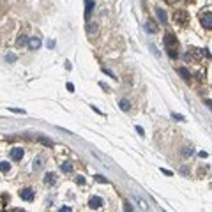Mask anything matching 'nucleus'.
<instances>
[{
  "label": "nucleus",
  "mask_w": 212,
  "mask_h": 212,
  "mask_svg": "<svg viewBox=\"0 0 212 212\" xmlns=\"http://www.w3.org/2000/svg\"><path fill=\"white\" fill-rule=\"evenodd\" d=\"M39 141H41L42 145H48V147H51V145H53V141H51V140H48V138H44V136H39Z\"/></svg>",
  "instance_id": "nucleus-17"
},
{
  "label": "nucleus",
  "mask_w": 212,
  "mask_h": 212,
  "mask_svg": "<svg viewBox=\"0 0 212 212\" xmlns=\"http://www.w3.org/2000/svg\"><path fill=\"white\" fill-rule=\"evenodd\" d=\"M44 182H46L48 186H51V184L55 182V175H53V173H46V177H44Z\"/></svg>",
  "instance_id": "nucleus-15"
},
{
  "label": "nucleus",
  "mask_w": 212,
  "mask_h": 212,
  "mask_svg": "<svg viewBox=\"0 0 212 212\" xmlns=\"http://www.w3.org/2000/svg\"><path fill=\"white\" fill-rule=\"evenodd\" d=\"M16 44H18V46H25V44H28V39H27V36H23V34H21V36L16 39Z\"/></svg>",
  "instance_id": "nucleus-13"
},
{
  "label": "nucleus",
  "mask_w": 212,
  "mask_h": 212,
  "mask_svg": "<svg viewBox=\"0 0 212 212\" xmlns=\"http://www.w3.org/2000/svg\"><path fill=\"white\" fill-rule=\"evenodd\" d=\"M155 14H157V18L161 19V21H163V23H164V21H166V13H164V11H163V9H159V7H157V9H155Z\"/></svg>",
  "instance_id": "nucleus-14"
},
{
  "label": "nucleus",
  "mask_w": 212,
  "mask_h": 212,
  "mask_svg": "<svg viewBox=\"0 0 212 212\" xmlns=\"http://www.w3.org/2000/svg\"><path fill=\"white\" fill-rule=\"evenodd\" d=\"M41 166H42V159H36L34 161V170H39Z\"/></svg>",
  "instance_id": "nucleus-22"
},
{
  "label": "nucleus",
  "mask_w": 212,
  "mask_h": 212,
  "mask_svg": "<svg viewBox=\"0 0 212 212\" xmlns=\"http://www.w3.org/2000/svg\"><path fill=\"white\" fill-rule=\"evenodd\" d=\"M173 18H175V21H179L180 25H184L186 21H187V16H186V13H182V11H177L173 14Z\"/></svg>",
  "instance_id": "nucleus-6"
},
{
  "label": "nucleus",
  "mask_w": 212,
  "mask_h": 212,
  "mask_svg": "<svg viewBox=\"0 0 212 212\" xmlns=\"http://www.w3.org/2000/svg\"><path fill=\"white\" fill-rule=\"evenodd\" d=\"M166 51H168L170 58H177V57H179V53H177V48H166Z\"/></svg>",
  "instance_id": "nucleus-16"
},
{
  "label": "nucleus",
  "mask_w": 212,
  "mask_h": 212,
  "mask_svg": "<svg viewBox=\"0 0 212 212\" xmlns=\"http://www.w3.org/2000/svg\"><path fill=\"white\" fill-rule=\"evenodd\" d=\"M21 157H23V149H13L11 150V159H14V161H21Z\"/></svg>",
  "instance_id": "nucleus-5"
},
{
  "label": "nucleus",
  "mask_w": 212,
  "mask_h": 212,
  "mask_svg": "<svg viewBox=\"0 0 212 212\" xmlns=\"http://www.w3.org/2000/svg\"><path fill=\"white\" fill-rule=\"evenodd\" d=\"M118 106H120L122 112H129V108H131V104H129L127 99H120V101H118Z\"/></svg>",
  "instance_id": "nucleus-10"
},
{
  "label": "nucleus",
  "mask_w": 212,
  "mask_h": 212,
  "mask_svg": "<svg viewBox=\"0 0 212 212\" xmlns=\"http://www.w3.org/2000/svg\"><path fill=\"white\" fill-rule=\"evenodd\" d=\"M89 205H90L92 209H99V207L103 205V200H101L99 196H90V200H89Z\"/></svg>",
  "instance_id": "nucleus-4"
},
{
  "label": "nucleus",
  "mask_w": 212,
  "mask_h": 212,
  "mask_svg": "<svg viewBox=\"0 0 212 212\" xmlns=\"http://www.w3.org/2000/svg\"><path fill=\"white\" fill-rule=\"evenodd\" d=\"M55 46V41H48V48H53Z\"/></svg>",
  "instance_id": "nucleus-31"
},
{
  "label": "nucleus",
  "mask_w": 212,
  "mask_h": 212,
  "mask_svg": "<svg viewBox=\"0 0 212 212\" xmlns=\"http://www.w3.org/2000/svg\"><path fill=\"white\" fill-rule=\"evenodd\" d=\"M76 182L80 184V186H83V184H85V179H83L81 175H78V177H76Z\"/></svg>",
  "instance_id": "nucleus-25"
},
{
  "label": "nucleus",
  "mask_w": 212,
  "mask_h": 212,
  "mask_svg": "<svg viewBox=\"0 0 212 212\" xmlns=\"http://www.w3.org/2000/svg\"><path fill=\"white\" fill-rule=\"evenodd\" d=\"M9 170H11V164H9L7 161H2V172H4V173H7Z\"/></svg>",
  "instance_id": "nucleus-19"
},
{
  "label": "nucleus",
  "mask_w": 212,
  "mask_h": 212,
  "mask_svg": "<svg viewBox=\"0 0 212 212\" xmlns=\"http://www.w3.org/2000/svg\"><path fill=\"white\" fill-rule=\"evenodd\" d=\"M161 172L164 175H168V177H172V172H170V170H163V168H161Z\"/></svg>",
  "instance_id": "nucleus-28"
},
{
  "label": "nucleus",
  "mask_w": 212,
  "mask_h": 212,
  "mask_svg": "<svg viewBox=\"0 0 212 212\" xmlns=\"http://www.w3.org/2000/svg\"><path fill=\"white\" fill-rule=\"evenodd\" d=\"M67 90H69V92H73V90H74V87H73V83H67Z\"/></svg>",
  "instance_id": "nucleus-30"
},
{
  "label": "nucleus",
  "mask_w": 212,
  "mask_h": 212,
  "mask_svg": "<svg viewBox=\"0 0 212 212\" xmlns=\"http://www.w3.org/2000/svg\"><path fill=\"white\" fill-rule=\"evenodd\" d=\"M172 118H173V120H177V122H182V120H184V117L179 115V113H172Z\"/></svg>",
  "instance_id": "nucleus-23"
},
{
  "label": "nucleus",
  "mask_w": 212,
  "mask_h": 212,
  "mask_svg": "<svg viewBox=\"0 0 212 212\" xmlns=\"http://www.w3.org/2000/svg\"><path fill=\"white\" fill-rule=\"evenodd\" d=\"M136 131H138V135H140V136H145V131H143V127L136 126Z\"/></svg>",
  "instance_id": "nucleus-26"
},
{
  "label": "nucleus",
  "mask_w": 212,
  "mask_h": 212,
  "mask_svg": "<svg viewBox=\"0 0 212 212\" xmlns=\"http://www.w3.org/2000/svg\"><path fill=\"white\" fill-rule=\"evenodd\" d=\"M19 196H21V200H25V202H32L34 200V191L32 189H21L19 191Z\"/></svg>",
  "instance_id": "nucleus-3"
},
{
  "label": "nucleus",
  "mask_w": 212,
  "mask_h": 212,
  "mask_svg": "<svg viewBox=\"0 0 212 212\" xmlns=\"http://www.w3.org/2000/svg\"><path fill=\"white\" fill-rule=\"evenodd\" d=\"M191 154H193V147H186V149L182 150V155H184V157H189Z\"/></svg>",
  "instance_id": "nucleus-18"
},
{
  "label": "nucleus",
  "mask_w": 212,
  "mask_h": 212,
  "mask_svg": "<svg viewBox=\"0 0 212 212\" xmlns=\"http://www.w3.org/2000/svg\"><path fill=\"white\" fill-rule=\"evenodd\" d=\"M11 212H25V211H21V209H13Z\"/></svg>",
  "instance_id": "nucleus-32"
},
{
  "label": "nucleus",
  "mask_w": 212,
  "mask_h": 212,
  "mask_svg": "<svg viewBox=\"0 0 212 212\" xmlns=\"http://www.w3.org/2000/svg\"><path fill=\"white\" fill-rule=\"evenodd\" d=\"M85 5H87V7H85V18L89 19V18H90V11L94 9V5H96V4H94L92 0H85Z\"/></svg>",
  "instance_id": "nucleus-8"
},
{
  "label": "nucleus",
  "mask_w": 212,
  "mask_h": 212,
  "mask_svg": "<svg viewBox=\"0 0 212 212\" xmlns=\"http://www.w3.org/2000/svg\"><path fill=\"white\" fill-rule=\"evenodd\" d=\"M58 212H73V211H71L69 207H62V209H60V211H58Z\"/></svg>",
  "instance_id": "nucleus-27"
},
{
  "label": "nucleus",
  "mask_w": 212,
  "mask_h": 212,
  "mask_svg": "<svg viewBox=\"0 0 212 212\" xmlns=\"http://www.w3.org/2000/svg\"><path fill=\"white\" fill-rule=\"evenodd\" d=\"M163 42H164L166 48H177V37H175L173 34H166L163 37Z\"/></svg>",
  "instance_id": "nucleus-1"
},
{
  "label": "nucleus",
  "mask_w": 212,
  "mask_h": 212,
  "mask_svg": "<svg viewBox=\"0 0 212 212\" xmlns=\"http://www.w3.org/2000/svg\"><path fill=\"white\" fill-rule=\"evenodd\" d=\"M124 209H126V212H133V207H131V203H129V202H126V203H124Z\"/></svg>",
  "instance_id": "nucleus-24"
},
{
  "label": "nucleus",
  "mask_w": 212,
  "mask_h": 212,
  "mask_svg": "<svg viewBox=\"0 0 212 212\" xmlns=\"http://www.w3.org/2000/svg\"><path fill=\"white\" fill-rule=\"evenodd\" d=\"M39 46H41V39L39 37L28 39V50H39Z\"/></svg>",
  "instance_id": "nucleus-7"
},
{
  "label": "nucleus",
  "mask_w": 212,
  "mask_h": 212,
  "mask_svg": "<svg viewBox=\"0 0 212 212\" xmlns=\"http://www.w3.org/2000/svg\"><path fill=\"white\" fill-rule=\"evenodd\" d=\"M5 62H16V55L14 53H7L5 55Z\"/></svg>",
  "instance_id": "nucleus-20"
},
{
  "label": "nucleus",
  "mask_w": 212,
  "mask_h": 212,
  "mask_svg": "<svg viewBox=\"0 0 212 212\" xmlns=\"http://www.w3.org/2000/svg\"><path fill=\"white\" fill-rule=\"evenodd\" d=\"M177 71H179V74H180L182 78H184L186 81H189V78H191V73H189V71H187L186 67H179Z\"/></svg>",
  "instance_id": "nucleus-9"
},
{
  "label": "nucleus",
  "mask_w": 212,
  "mask_h": 212,
  "mask_svg": "<svg viewBox=\"0 0 212 212\" xmlns=\"http://www.w3.org/2000/svg\"><path fill=\"white\" fill-rule=\"evenodd\" d=\"M145 28H147V30H149L150 34H155V32H157V27H155V25L152 23V21H150V19H149V21L145 23Z\"/></svg>",
  "instance_id": "nucleus-12"
},
{
  "label": "nucleus",
  "mask_w": 212,
  "mask_h": 212,
  "mask_svg": "<svg viewBox=\"0 0 212 212\" xmlns=\"http://www.w3.org/2000/svg\"><path fill=\"white\" fill-rule=\"evenodd\" d=\"M200 21H202V25H203L205 28L212 30V13H203L202 18H200Z\"/></svg>",
  "instance_id": "nucleus-2"
},
{
  "label": "nucleus",
  "mask_w": 212,
  "mask_h": 212,
  "mask_svg": "<svg viewBox=\"0 0 212 212\" xmlns=\"http://www.w3.org/2000/svg\"><path fill=\"white\" fill-rule=\"evenodd\" d=\"M205 104H207V106L212 110V101H211V99H205Z\"/></svg>",
  "instance_id": "nucleus-29"
},
{
  "label": "nucleus",
  "mask_w": 212,
  "mask_h": 212,
  "mask_svg": "<svg viewBox=\"0 0 212 212\" xmlns=\"http://www.w3.org/2000/svg\"><path fill=\"white\" fill-rule=\"evenodd\" d=\"M94 179H96L97 182H101V184H106V182H108V180H106V177H103V175H96Z\"/></svg>",
  "instance_id": "nucleus-21"
},
{
  "label": "nucleus",
  "mask_w": 212,
  "mask_h": 212,
  "mask_svg": "<svg viewBox=\"0 0 212 212\" xmlns=\"http://www.w3.org/2000/svg\"><path fill=\"white\" fill-rule=\"evenodd\" d=\"M60 168H62L64 173H71V172H73V164H71L69 161H64V163L60 164Z\"/></svg>",
  "instance_id": "nucleus-11"
}]
</instances>
